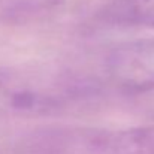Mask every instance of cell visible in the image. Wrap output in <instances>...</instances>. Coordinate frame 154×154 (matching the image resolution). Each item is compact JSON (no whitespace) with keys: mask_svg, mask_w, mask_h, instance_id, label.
<instances>
[{"mask_svg":"<svg viewBox=\"0 0 154 154\" xmlns=\"http://www.w3.org/2000/svg\"><path fill=\"white\" fill-rule=\"evenodd\" d=\"M90 81L45 67H0V117L45 115L88 100Z\"/></svg>","mask_w":154,"mask_h":154,"instance_id":"cell-1","label":"cell"},{"mask_svg":"<svg viewBox=\"0 0 154 154\" xmlns=\"http://www.w3.org/2000/svg\"><path fill=\"white\" fill-rule=\"evenodd\" d=\"M102 69L105 79L120 91H153L154 36L117 45L105 55Z\"/></svg>","mask_w":154,"mask_h":154,"instance_id":"cell-2","label":"cell"},{"mask_svg":"<svg viewBox=\"0 0 154 154\" xmlns=\"http://www.w3.org/2000/svg\"><path fill=\"white\" fill-rule=\"evenodd\" d=\"M99 17L108 26L154 29V0H109Z\"/></svg>","mask_w":154,"mask_h":154,"instance_id":"cell-3","label":"cell"},{"mask_svg":"<svg viewBox=\"0 0 154 154\" xmlns=\"http://www.w3.org/2000/svg\"><path fill=\"white\" fill-rule=\"evenodd\" d=\"M0 154H44L35 138L12 145H0Z\"/></svg>","mask_w":154,"mask_h":154,"instance_id":"cell-4","label":"cell"}]
</instances>
